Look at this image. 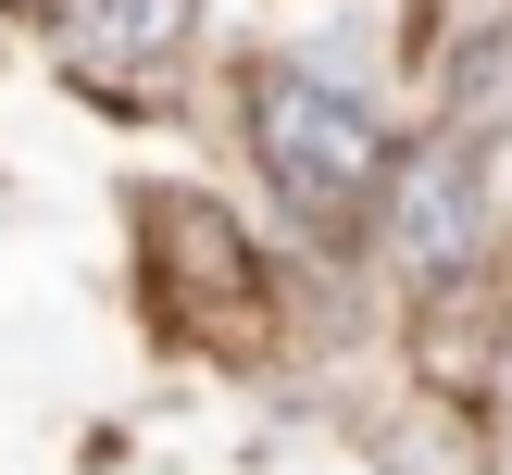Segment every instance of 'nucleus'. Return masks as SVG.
<instances>
[{
	"mask_svg": "<svg viewBox=\"0 0 512 475\" xmlns=\"http://www.w3.org/2000/svg\"><path fill=\"white\" fill-rule=\"evenodd\" d=\"M250 150L288 188L300 225H350L375 188H388V138H375L363 88H325L313 63H263L250 75Z\"/></svg>",
	"mask_w": 512,
	"mask_h": 475,
	"instance_id": "nucleus-1",
	"label": "nucleus"
},
{
	"mask_svg": "<svg viewBox=\"0 0 512 475\" xmlns=\"http://www.w3.org/2000/svg\"><path fill=\"white\" fill-rule=\"evenodd\" d=\"M375 200H388V250L425 275V288H450V275L475 263V225H488V175H475V150H463V138L413 150V163H400V188H375Z\"/></svg>",
	"mask_w": 512,
	"mask_h": 475,
	"instance_id": "nucleus-2",
	"label": "nucleus"
},
{
	"mask_svg": "<svg viewBox=\"0 0 512 475\" xmlns=\"http://www.w3.org/2000/svg\"><path fill=\"white\" fill-rule=\"evenodd\" d=\"M188 38V0H88V50H125V63H150V50Z\"/></svg>",
	"mask_w": 512,
	"mask_h": 475,
	"instance_id": "nucleus-3",
	"label": "nucleus"
}]
</instances>
